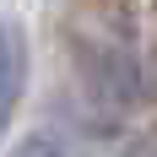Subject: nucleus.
I'll return each mask as SVG.
<instances>
[{
  "label": "nucleus",
  "mask_w": 157,
  "mask_h": 157,
  "mask_svg": "<svg viewBox=\"0 0 157 157\" xmlns=\"http://www.w3.org/2000/svg\"><path fill=\"white\" fill-rule=\"evenodd\" d=\"M27 71H33V54H27V33L22 22H0V136L11 130L22 98H27Z\"/></svg>",
  "instance_id": "1"
},
{
  "label": "nucleus",
  "mask_w": 157,
  "mask_h": 157,
  "mask_svg": "<svg viewBox=\"0 0 157 157\" xmlns=\"http://www.w3.org/2000/svg\"><path fill=\"white\" fill-rule=\"evenodd\" d=\"M6 157H87V152L71 146L65 136H27V141H16Z\"/></svg>",
  "instance_id": "2"
}]
</instances>
